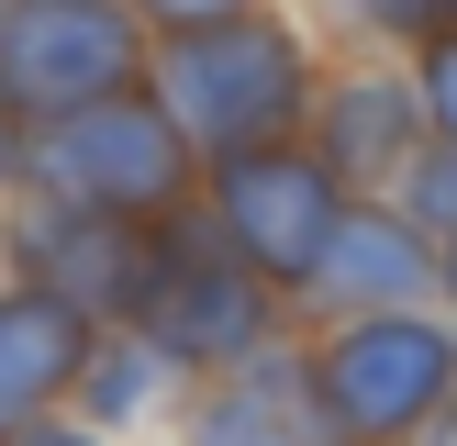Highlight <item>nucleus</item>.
I'll return each instance as SVG.
<instances>
[{"label":"nucleus","mask_w":457,"mask_h":446,"mask_svg":"<svg viewBox=\"0 0 457 446\" xmlns=\"http://www.w3.org/2000/svg\"><path fill=\"white\" fill-rule=\"evenodd\" d=\"M156 89L190 123L201 156H245V145H302L312 101H324V56L312 34L257 0L235 22H190V34H156Z\"/></svg>","instance_id":"f257e3e1"},{"label":"nucleus","mask_w":457,"mask_h":446,"mask_svg":"<svg viewBox=\"0 0 457 446\" xmlns=\"http://www.w3.org/2000/svg\"><path fill=\"white\" fill-rule=\"evenodd\" d=\"M201 168L212 156L190 145V123L168 112V89L134 78L112 101L67 112V123H34V190L89 201V212H123V223H168L201 201Z\"/></svg>","instance_id":"f03ea898"},{"label":"nucleus","mask_w":457,"mask_h":446,"mask_svg":"<svg viewBox=\"0 0 457 446\" xmlns=\"http://www.w3.org/2000/svg\"><path fill=\"white\" fill-rule=\"evenodd\" d=\"M312 379H324L346 446H424L457 413V312L413 301V312L312 324Z\"/></svg>","instance_id":"7ed1b4c3"},{"label":"nucleus","mask_w":457,"mask_h":446,"mask_svg":"<svg viewBox=\"0 0 457 446\" xmlns=\"http://www.w3.org/2000/svg\"><path fill=\"white\" fill-rule=\"evenodd\" d=\"M290 312H302V301H290L268 268H245V245L223 235L201 201L156 223V279H145V312H134V324H145L190 379H212V368H235V357L279 346Z\"/></svg>","instance_id":"20e7f679"},{"label":"nucleus","mask_w":457,"mask_h":446,"mask_svg":"<svg viewBox=\"0 0 457 446\" xmlns=\"http://www.w3.org/2000/svg\"><path fill=\"white\" fill-rule=\"evenodd\" d=\"M134 78H156V22L134 0H0V101L22 123H67Z\"/></svg>","instance_id":"39448f33"},{"label":"nucleus","mask_w":457,"mask_h":446,"mask_svg":"<svg viewBox=\"0 0 457 446\" xmlns=\"http://www.w3.org/2000/svg\"><path fill=\"white\" fill-rule=\"evenodd\" d=\"M0 257H12V279L79 301L89 324H134L156 279V223L89 212V201H56V190H12L0 201Z\"/></svg>","instance_id":"423d86ee"},{"label":"nucleus","mask_w":457,"mask_h":446,"mask_svg":"<svg viewBox=\"0 0 457 446\" xmlns=\"http://www.w3.org/2000/svg\"><path fill=\"white\" fill-rule=\"evenodd\" d=\"M346 201L357 190L312 145H245V156H212V168H201V212H212L223 235L245 245V268H268L290 301H302V279L324 268V235H335Z\"/></svg>","instance_id":"0eeeda50"},{"label":"nucleus","mask_w":457,"mask_h":446,"mask_svg":"<svg viewBox=\"0 0 457 446\" xmlns=\"http://www.w3.org/2000/svg\"><path fill=\"white\" fill-rule=\"evenodd\" d=\"M179 446H346L324 379H312V334H279V346L212 368L179 413Z\"/></svg>","instance_id":"6e6552de"},{"label":"nucleus","mask_w":457,"mask_h":446,"mask_svg":"<svg viewBox=\"0 0 457 446\" xmlns=\"http://www.w3.org/2000/svg\"><path fill=\"white\" fill-rule=\"evenodd\" d=\"M436 257H446V245L424 235L391 190H357L346 212H335V235H324V268L302 279V312H312V324H346V312H413V301H436Z\"/></svg>","instance_id":"1a4fd4ad"},{"label":"nucleus","mask_w":457,"mask_h":446,"mask_svg":"<svg viewBox=\"0 0 457 446\" xmlns=\"http://www.w3.org/2000/svg\"><path fill=\"white\" fill-rule=\"evenodd\" d=\"M302 145L324 156L346 190H391V178L436 145L413 56H402V67H324V101H312V134H302Z\"/></svg>","instance_id":"9d476101"},{"label":"nucleus","mask_w":457,"mask_h":446,"mask_svg":"<svg viewBox=\"0 0 457 446\" xmlns=\"http://www.w3.org/2000/svg\"><path fill=\"white\" fill-rule=\"evenodd\" d=\"M89 346H101V324H89L79 301H56V290H34V279H0V446H12L22 424H45V413L79 401Z\"/></svg>","instance_id":"9b49d317"},{"label":"nucleus","mask_w":457,"mask_h":446,"mask_svg":"<svg viewBox=\"0 0 457 446\" xmlns=\"http://www.w3.org/2000/svg\"><path fill=\"white\" fill-rule=\"evenodd\" d=\"M190 391H201V379L179 368V357L156 346L145 324H101V346H89V368H79V401H67V413L134 446V435H179Z\"/></svg>","instance_id":"f8f14e48"},{"label":"nucleus","mask_w":457,"mask_h":446,"mask_svg":"<svg viewBox=\"0 0 457 446\" xmlns=\"http://www.w3.org/2000/svg\"><path fill=\"white\" fill-rule=\"evenodd\" d=\"M391 201H402V212H413V223H424V235H436V245L457 235V145H446V134H436V145H424L413 168L391 178Z\"/></svg>","instance_id":"ddd939ff"},{"label":"nucleus","mask_w":457,"mask_h":446,"mask_svg":"<svg viewBox=\"0 0 457 446\" xmlns=\"http://www.w3.org/2000/svg\"><path fill=\"white\" fill-rule=\"evenodd\" d=\"M446 12H457V0H346V22H357V34H379V45H424V34H446Z\"/></svg>","instance_id":"4468645a"},{"label":"nucleus","mask_w":457,"mask_h":446,"mask_svg":"<svg viewBox=\"0 0 457 446\" xmlns=\"http://www.w3.org/2000/svg\"><path fill=\"white\" fill-rule=\"evenodd\" d=\"M413 78H424V123H436L446 145H457V22L413 45Z\"/></svg>","instance_id":"2eb2a0df"},{"label":"nucleus","mask_w":457,"mask_h":446,"mask_svg":"<svg viewBox=\"0 0 457 446\" xmlns=\"http://www.w3.org/2000/svg\"><path fill=\"white\" fill-rule=\"evenodd\" d=\"M134 12H145L156 34H190V22H235V12H257V0H134Z\"/></svg>","instance_id":"dca6fc26"},{"label":"nucleus","mask_w":457,"mask_h":446,"mask_svg":"<svg viewBox=\"0 0 457 446\" xmlns=\"http://www.w3.org/2000/svg\"><path fill=\"white\" fill-rule=\"evenodd\" d=\"M12 190H34V123L0 101V201H12Z\"/></svg>","instance_id":"f3484780"},{"label":"nucleus","mask_w":457,"mask_h":446,"mask_svg":"<svg viewBox=\"0 0 457 446\" xmlns=\"http://www.w3.org/2000/svg\"><path fill=\"white\" fill-rule=\"evenodd\" d=\"M12 446H123V435H101V424H79V413H45V424H22Z\"/></svg>","instance_id":"a211bd4d"},{"label":"nucleus","mask_w":457,"mask_h":446,"mask_svg":"<svg viewBox=\"0 0 457 446\" xmlns=\"http://www.w3.org/2000/svg\"><path fill=\"white\" fill-rule=\"evenodd\" d=\"M436 301L457 312V235H446V257H436Z\"/></svg>","instance_id":"6ab92c4d"},{"label":"nucleus","mask_w":457,"mask_h":446,"mask_svg":"<svg viewBox=\"0 0 457 446\" xmlns=\"http://www.w3.org/2000/svg\"><path fill=\"white\" fill-rule=\"evenodd\" d=\"M0 279H12V257H0Z\"/></svg>","instance_id":"aec40b11"},{"label":"nucleus","mask_w":457,"mask_h":446,"mask_svg":"<svg viewBox=\"0 0 457 446\" xmlns=\"http://www.w3.org/2000/svg\"><path fill=\"white\" fill-rule=\"evenodd\" d=\"M446 22H457V12H446Z\"/></svg>","instance_id":"412c9836"},{"label":"nucleus","mask_w":457,"mask_h":446,"mask_svg":"<svg viewBox=\"0 0 457 446\" xmlns=\"http://www.w3.org/2000/svg\"><path fill=\"white\" fill-rule=\"evenodd\" d=\"M168 446H179V435H168Z\"/></svg>","instance_id":"4be33fe9"}]
</instances>
